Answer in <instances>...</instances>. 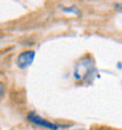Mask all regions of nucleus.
I'll return each instance as SVG.
<instances>
[{
  "label": "nucleus",
  "mask_w": 122,
  "mask_h": 130,
  "mask_svg": "<svg viewBox=\"0 0 122 130\" xmlns=\"http://www.w3.org/2000/svg\"><path fill=\"white\" fill-rule=\"evenodd\" d=\"M27 118L29 122H32V123L35 124V125H39V127L46 128V129H49V130H58L59 128H61L60 125H58V124H55V123H52L49 121L45 120V118H42V117H40V116H38L37 113H34V112L28 113Z\"/></svg>",
  "instance_id": "obj_1"
},
{
  "label": "nucleus",
  "mask_w": 122,
  "mask_h": 130,
  "mask_svg": "<svg viewBox=\"0 0 122 130\" xmlns=\"http://www.w3.org/2000/svg\"><path fill=\"white\" fill-rule=\"evenodd\" d=\"M34 57H35V51H34V50L24 51L17 57L15 64H17V66L19 69H26L33 63Z\"/></svg>",
  "instance_id": "obj_2"
},
{
  "label": "nucleus",
  "mask_w": 122,
  "mask_h": 130,
  "mask_svg": "<svg viewBox=\"0 0 122 130\" xmlns=\"http://www.w3.org/2000/svg\"><path fill=\"white\" fill-rule=\"evenodd\" d=\"M65 12H74L76 15H80V12L78 11V8H76V6L75 5H73L72 7H69V8H64Z\"/></svg>",
  "instance_id": "obj_3"
},
{
  "label": "nucleus",
  "mask_w": 122,
  "mask_h": 130,
  "mask_svg": "<svg viewBox=\"0 0 122 130\" xmlns=\"http://www.w3.org/2000/svg\"><path fill=\"white\" fill-rule=\"evenodd\" d=\"M4 92H5V86L0 83V96H3L4 95Z\"/></svg>",
  "instance_id": "obj_4"
},
{
  "label": "nucleus",
  "mask_w": 122,
  "mask_h": 130,
  "mask_svg": "<svg viewBox=\"0 0 122 130\" xmlns=\"http://www.w3.org/2000/svg\"><path fill=\"white\" fill-rule=\"evenodd\" d=\"M78 130H85V129H78Z\"/></svg>",
  "instance_id": "obj_5"
}]
</instances>
